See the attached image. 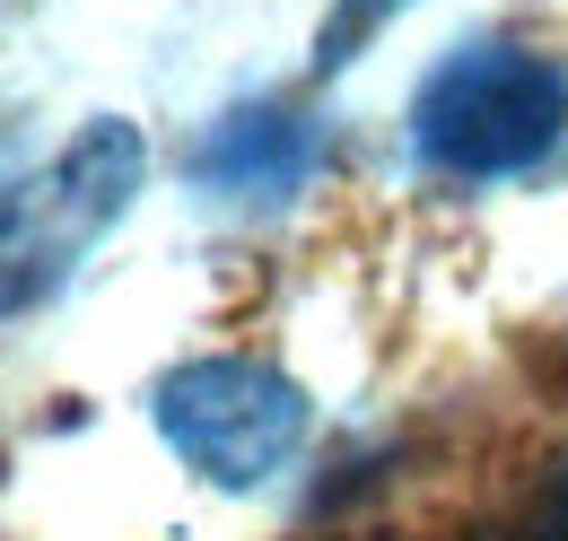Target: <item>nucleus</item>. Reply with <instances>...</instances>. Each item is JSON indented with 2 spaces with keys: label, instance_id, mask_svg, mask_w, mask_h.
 <instances>
[{
  "label": "nucleus",
  "instance_id": "nucleus-1",
  "mask_svg": "<svg viewBox=\"0 0 568 541\" xmlns=\"http://www.w3.org/2000/svg\"><path fill=\"white\" fill-rule=\"evenodd\" d=\"M568 140V70L507 44V35H473L420 79L412 96V157L464 184H498V175H534Z\"/></svg>",
  "mask_w": 568,
  "mask_h": 541
},
{
  "label": "nucleus",
  "instance_id": "nucleus-2",
  "mask_svg": "<svg viewBox=\"0 0 568 541\" xmlns=\"http://www.w3.org/2000/svg\"><path fill=\"white\" fill-rule=\"evenodd\" d=\"M158 437L211 489H263L306 446V394L272 358H193L158 376Z\"/></svg>",
  "mask_w": 568,
  "mask_h": 541
},
{
  "label": "nucleus",
  "instance_id": "nucleus-3",
  "mask_svg": "<svg viewBox=\"0 0 568 541\" xmlns=\"http://www.w3.org/2000/svg\"><path fill=\"white\" fill-rule=\"evenodd\" d=\"M141 175H149L141 132L105 114V123H88L71 149H53L44 175H27V184L9 193V306H18V315H27L36 297H53V288L97 254V236L132 210Z\"/></svg>",
  "mask_w": 568,
  "mask_h": 541
},
{
  "label": "nucleus",
  "instance_id": "nucleus-4",
  "mask_svg": "<svg viewBox=\"0 0 568 541\" xmlns=\"http://www.w3.org/2000/svg\"><path fill=\"white\" fill-rule=\"evenodd\" d=\"M315 166H324L315 123H306L297 105H272V96L227 105L211 132L193 140V184H202L211 202H236V210L297 202V193L315 184Z\"/></svg>",
  "mask_w": 568,
  "mask_h": 541
},
{
  "label": "nucleus",
  "instance_id": "nucleus-5",
  "mask_svg": "<svg viewBox=\"0 0 568 541\" xmlns=\"http://www.w3.org/2000/svg\"><path fill=\"white\" fill-rule=\"evenodd\" d=\"M394 9H403V0H342V9L324 18V35H315V70H342L358 44H367V35L394 18Z\"/></svg>",
  "mask_w": 568,
  "mask_h": 541
},
{
  "label": "nucleus",
  "instance_id": "nucleus-6",
  "mask_svg": "<svg viewBox=\"0 0 568 541\" xmlns=\"http://www.w3.org/2000/svg\"><path fill=\"white\" fill-rule=\"evenodd\" d=\"M490 541H568V455L551 463V480L534 489V507H525L516 524H498Z\"/></svg>",
  "mask_w": 568,
  "mask_h": 541
}]
</instances>
